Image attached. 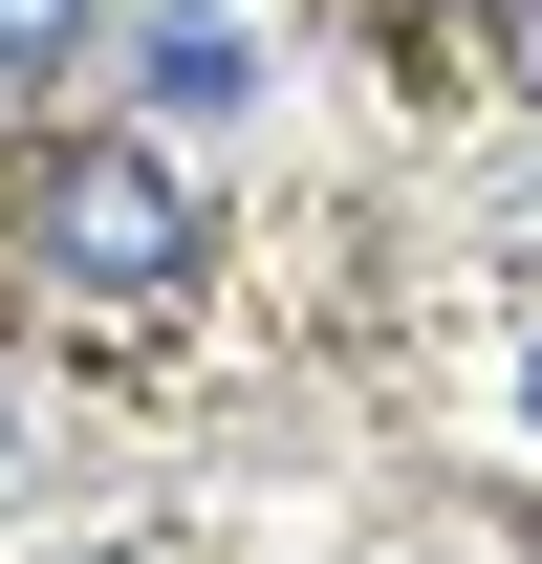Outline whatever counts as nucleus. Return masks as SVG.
Segmentation results:
<instances>
[{"label": "nucleus", "mask_w": 542, "mask_h": 564, "mask_svg": "<svg viewBox=\"0 0 542 564\" xmlns=\"http://www.w3.org/2000/svg\"><path fill=\"white\" fill-rule=\"evenodd\" d=\"M499 66H521V87H542V0H521V22H499Z\"/></svg>", "instance_id": "obj_4"}, {"label": "nucleus", "mask_w": 542, "mask_h": 564, "mask_svg": "<svg viewBox=\"0 0 542 564\" xmlns=\"http://www.w3.org/2000/svg\"><path fill=\"white\" fill-rule=\"evenodd\" d=\"M22 239H44V282H87V304H152V282H196V196L152 174L131 131L44 152V196H22Z\"/></svg>", "instance_id": "obj_1"}, {"label": "nucleus", "mask_w": 542, "mask_h": 564, "mask_svg": "<svg viewBox=\"0 0 542 564\" xmlns=\"http://www.w3.org/2000/svg\"><path fill=\"white\" fill-rule=\"evenodd\" d=\"M174 22H217V0H174Z\"/></svg>", "instance_id": "obj_6"}, {"label": "nucleus", "mask_w": 542, "mask_h": 564, "mask_svg": "<svg viewBox=\"0 0 542 564\" xmlns=\"http://www.w3.org/2000/svg\"><path fill=\"white\" fill-rule=\"evenodd\" d=\"M521 456H542V348H521Z\"/></svg>", "instance_id": "obj_5"}, {"label": "nucleus", "mask_w": 542, "mask_h": 564, "mask_svg": "<svg viewBox=\"0 0 542 564\" xmlns=\"http://www.w3.org/2000/svg\"><path fill=\"white\" fill-rule=\"evenodd\" d=\"M66 44H87V0H0V109H44V87H66Z\"/></svg>", "instance_id": "obj_3"}, {"label": "nucleus", "mask_w": 542, "mask_h": 564, "mask_svg": "<svg viewBox=\"0 0 542 564\" xmlns=\"http://www.w3.org/2000/svg\"><path fill=\"white\" fill-rule=\"evenodd\" d=\"M152 109H261V66H239V22H174V44H152Z\"/></svg>", "instance_id": "obj_2"}]
</instances>
